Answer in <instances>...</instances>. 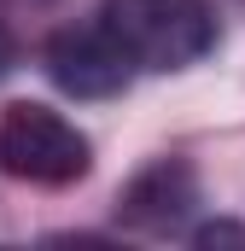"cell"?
I'll use <instances>...</instances> for the list:
<instances>
[{
  "label": "cell",
  "instance_id": "obj_1",
  "mask_svg": "<svg viewBox=\"0 0 245 251\" xmlns=\"http://www.w3.org/2000/svg\"><path fill=\"white\" fill-rule=\"evenodd\" d=\"M134 70H181L216 47L210 0H99L94 12Z\"/></svg>",
  "mask_w": 245,
  "mask_h": 251
},
{
  "label": "cell",
  "instance_id": "obj_2",
  "mask_svg": "<svg viewBox=\"0 0 245 251\" xmlns=\"http://www.w3.org/2000/svg\"><path fill=\"white\" fill-rule=\"evenodd\" d=\"M0 176L29 187H70L88 176V140L47 105H6L0 111Z\"/></svg>",
  "mask_w": 245,
  "mask_h": 251
},
{
  "label": "cell",
  "instance_id": "obj_3",
  "mask_svg": "<svg viewBox=\"0 0 245 251\" xmlns=\"http://www.w3.org/2000/svg\"><path fill=\"white\" fill-rule=\"evenodd\" d=\"M47 76L76 100H111V94L128 88L134 64L111 41V29L94 18V24H70V29H59L47 41Z\"/></svg>",
  "mask_w": 245,
  "mask_h": 251
},
{
  "label": "cell",
  "instance_id": "obj_4",
  "mask_svg": "<svg viewBox=\"0 0 245 251\" xmlns=\"http://www.w3.org/2000/svg\"><path fill=\"white\" fill-rule=\"evenodd\" d=\"M187 204H198V187H193V170L187 164H152L146 176H134V187L122 193V222L134 228H170Z\"/></svg>",
  "mask_w": 245,
  "mask_h": 251
},
{
  "label": "cell",
  "instance_id": "obj_5",
  "mask_svg": "<svg viewBox=\"0 0 245 251\" xmlns=\"http://www.w3.org/2000/svg\"><path fill=\"white\" fill-rule=\"evenodd\" d=\"M12 59H18V47H12V35H6V24H0V76L12 70Z\"/></svg>",
  "mask_w": 245,
  "mask_h": 251
}]
</instances>
